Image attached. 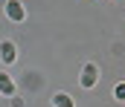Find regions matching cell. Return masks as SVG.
I'll use <instances>...</instances> for the list:
<instances>
[{
  "label": "cell",
  "instance_id": "cell-2",
  "mask_svg": "<svg viewBox=\"0 0 125 107\" xmlns=\"http://www.w3.org/2000/svg\"><path fill=\"white\" fill-rule=\"evenodd\" d=\"M6 15H9V20L21 23V20L26 17V9H23V3H21V0H9V3H6Z\"/></svg>",
  "mask_w": 125,
  "mask_h": 107
},
{
  "label": "cell",
  "instance_id": "cell-4",
  "mask_svg": "<svg viewBox=\"0 0 125 107\" xmlns=\"http://www.w3.org/2000/svg\"><path fill=\"white\" fill-rule=\"evenodd\" d=\"M0 93H3V96H15V81H12L6 72H0Z\"/></svg>",
  "mask_w": 125,
  "mask_h": 107
},
{
  "label": "cell",
  "instance_id": "cell-3",
  "mask_svg": "<svg viewBox=\"0 0 125 107\" xmlns=\"http://www.w3.org/2000/svg\"><path fill=\"white\" fill-rule=\"evenodd\" d=\"M15 58H18L15 43H12V41H0V61H3V64H15Z\"/></svg>",
  "mask_w": 125,
  "mask_h": 107
},
{
  "label": "cell",
  "instance_id": "cell-1",
  "mask_svg": "<svg viewBox=\"0 0 125 107\" xmlns=\"http://www.w3.org/2000/svg\"><path fill=\"white\" fill-rule=\"evenodd\" d=\"M82 87L84 90H90V87H96V81H99V67L96 64H84V70H82Z\"/></svg>",
  "mask_w": 125,
  "mask_h": 107
},
{
  "label": "cell",
  "instance_id": "cell-6",
  "mask_svg": "<svg viewBox=\"0 0 125 107\" xmlns=\"http://www.w3.org/2000/svg\"><path fill=\"white\" fill-rule=\"evenodd\" d=\"M114 96H116L119 101H125V84H116V87H114Z\"/></svg>",
  "mask_w": 125,
  "mask_h": 107
},
{
  "label": "cell",
  "instance_id": "cell-5",
  "mask_svg": "<svg viewBox=\"0 0 125 107\" xmlns=\"http://www.w3.org/2000/svg\"><path fill=\"white\" fill-rule=\"evenodd\" d=\"M52 104L55 107H76V101H73V96H67V93H55V96H52Z\"/></svg>",
  "mask_w": 125,
  "mask_h": 107
}]
</instances>
